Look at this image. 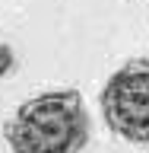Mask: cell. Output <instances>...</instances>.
I'll use <instances>...</instances> for the list:
<instances>
[{
  "label": "cell",
  "instance_id": "1",
  "mask_svg": "<svg viewBox=\"0 0 149 153\" xmlns=\"http://www.w3.org/2000/svg\"><path fill=\"white\" fill-rule=\"evenodd\" d=\"M89 131L92 121L76 89L32 96L3 124V137L13 153H83Z\"/></svg>",
  "mask_w": 149,
  "mask_h": 153
},
{
  "label": "cell",
  "instance_id": "2",
  "mask_svg": "<svg viewBox=\"0 0 149 153\" xmlns=\"http://www.w3.org/2000/svg\"><path fill=\"white\" fill-rule=\"evenodd\" d=\"M98 102L111 134L130 143H149V57H133L117 67Z\"/></svg>",
  "mask_w": 149,
  "mask_h": 153
},
{
  "label": "cell",
  "instance_id": "3",
  "mask_svg": "<svg viewBox=\"0 0 149 153\" xmlns=\"http://www.w3.org/2000/svg\"><path fill=\"white\" fill-rule=\"evenodd\" d=\"M16 64V54H13V48L10 45H0V76H7Z\"/></svg>",
  "mask_w": 149,
  "mask_h": 153
}]
</instances>
